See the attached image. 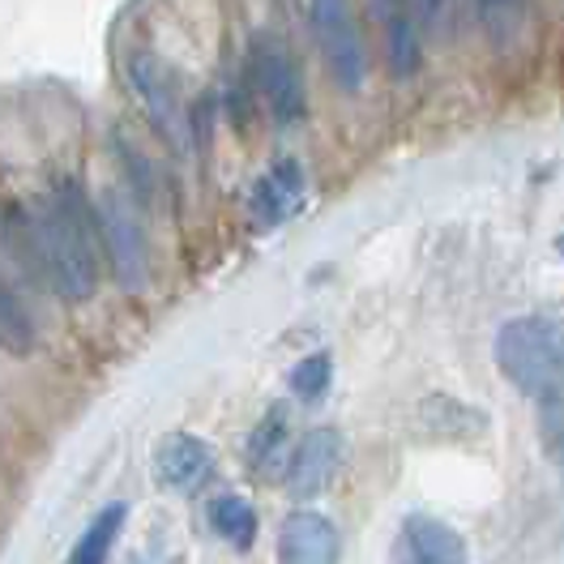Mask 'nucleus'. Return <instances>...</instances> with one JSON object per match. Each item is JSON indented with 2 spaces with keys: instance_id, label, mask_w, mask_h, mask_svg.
<instances>
[{
  "instance_id": "f257e3e1",
  "label": "nucleus",
  "mask_w": 564,
  "mask_h": 564,
  "mask_svg": "<svg viewBox=\"0 0 564 564\" xmlns=\"http://www.w3.org/2000/svg\"><path fill=\"white\" fill-rule=\"evenodd\" d=\"M9 240L18 257L47 279L65 300H90L99 282V257H95V218L86 210V197L61 184L39 210L9 214Z\"/></svg>"
},
{
  "instance_id": "f03ea898",
  "label": "nucleus",
  "mask_w": 564,
  "mask_h": 564,
  "mask_svg": "<svg viewBox=\"0 0 564 564\" xmlns=\"http://www.w3.org/2000/svg\"><path fill=\"white\" fill-rule=\"evenodd\" d=\"M496 364L505 381L534 398L547 420L564 415V325L547 317H518L496 334Z\"/></svg>"
},
{
  "instance_id": "7ed1b4c3",
  "label": "nucleus",
  "mask_w": 564,
  "mask_h": 564,
  "mask_svg": "<svg viewBox=\"0 0 564 564\" xmlns=\"http://www.w3.org/2000/svg\"><path fill=\"white\" fill-rule=\"evenodd\" d=\"M308 13H313V31H317L334 82L343 90H359L368 73V56H364V39L355 31L351 0H308Z\"/></svg>"
},
{
  "instance_id": "20e7f679",
  "label": "nucleus",
  "mask_w": 564,
  "mask_h": 564,
  "mask_svg": "<svg viewBox=\"0 0 564 564\" xmlns=\"http://www.w3.org/2000/svg\"><path fill=\"white\" fill-rule=\"evenodd\" d=\"M129 82L141 95V104L150 111L154 129L167 141H184L188 133V116H184V90H180L176 69L163 61V56H150V52H133L129 56Z\"/></svg>"
},
{
  "instance_id": "39448f33",
  "label": "nucleus",
  "mask_w": 564,
  "mask_h": 564,
  "mask_svg": "<svg viewBox=\"0 0 564 564\" xmlns=\"http://www.w3.org/2000/svg\"><path fill=\"white\" fill-rule=\"evenodd\" d=\"M99 227H104V245L111 252V270L124 291H141L145 282V240H141V227L133 218V206L120 197V193H107L99 202Z\"/></svg>"
},
{
  "instance_id": "423d86ee",
  "label": "nucleus",
  "mask_w": 564,
  "mask_h": 564,
  "mask_svg": "<svg viewBox=\"0 0 564 564\" xmlns=\"http://www.w3.org/2000/svg\"><path fill=\"white\" fill-rule=\"evenodd\" d=\"M338 458H343V436L334 427H317L300 441L295 458L286 462V492L295 500H308L329 488L334 470H338Z\"/></svg>"
},
{
  "instance_id": "0eeeda50",
  "label": "nucleus",
  "mask_w": 564,
  "mask_h": 564,
  "mask_svg": "<svg viewBox=\"0 0 564 564\" xmlns=\"http://www.w3.org/2000/svg\"><path fill=\"white\" fill-rule=\"evenodd\" d=\"M257 82H261V95H265V104H270V116L282 120V124H291V120H300L304 116V82H300V73L291 65V56H286V47L282 43H257Z\"/></svg>"
},
{
  "instance_id": "6e6552de",
  "label": "nucleus",
  "mask_w": 564,
  "mask_h": 564,
  "mask_svg": "<svg viewBox=\"0 0 564 564\" xmlns=\"http://www.w3.org/2000/svg\"><path fill=\"white\" fill-rule=\"evenodd\" d=\"M279 564H338V530L313 509L291 513L279 530Z\"/></svg>"
},
{
  "instance_id": "1a4fd4ad",
  "label": "nucleus",
  "mask_w": 564,
  "mask_h": 564,
  "mask_svg": "<svg viewBox=\"0 0 564 564\" xmlns=\"http://www.w3.org/2000/svg\"><path fill=\"white\" fill-rule=\"evenodd\" d=\"M398 564H466V543L454 527L415 513L398 534Z\"/></svg>"
},
{
  "instance_id": "9d476101",
  "label": "nucleus",
  "mask_w": 564,
  "mask_h": 564,
  "mask_svg": "<svg viewBox=\"0 0 564 564\" xmlns=\"http://www.w3.org/2000/svg\"><path fill=\"white\" fill-rule=\"evenodd\" d=\"M154 466H159V479L176 492H193L202 488L214 475V449L202 441V436H188V432H172L163 436L159 454H154Z\"/></svg>"
},
{
  "instance_id": "9b49d317",
  "label": "nucleus",
  "mask_w": 564,
  "mask_h": 564,
  "mask_svg": "<svg viewBox=\"0 0 564 564\" xmlns=\"http://www.w3.org/2000/svg\"><path fill=\"white\" fill-rule=\"evenodd\" d=\"M377 26L386 31V52H389V69L398 77L415 69L420 61V39H415V22H411V0H368Z\"/></svg>"
},
{
  "instance_id": "f8f14e48",
  "label": "nucleus",
  "mask_w": 564,
  "mask_h": 564,
  "mask_svg": "<svg viewBox=\"0 0 564 564\" xmlns=\"http://www.w3.org/2000/svg\"><path fill=\"white\" fill-rule=\"evenodd\" d=\"M300 197H304V172L295 163H279L270 176L257 184L252 210H257L261 223H282L286 214L300 206Z\"/></svg>"
},
{
  "instance_id": "ddd939ff",
  "label": "nucleus",
  "mask_w": 564,
  "mask_h": 564,
  "mask_svg": "<svg viewBox=\"0 0 564 564\" xmlns=\"http://www.w3.org/2000/svg\"><path fill=\"white\" fill-rule=\"evenodd\" d=\"M120 527H124V505H107L104 513L86 527V534L77 539V547H73V556L65 564H107Z\"/></svg>"
},
{
  "instance_id": "4468645a",
  "label": "nucleus",
  "mask_w": 564,
  "mask_h": 564,
  "mask_svg": "<svg viewBox=\"0 0 564 564\" xmlns=\"http://www.w3.org/2000/svg\"><path fill=\"white\" fill-rule=\"evenodd\" d=\"M210 527L231 543V547H252V539H257V513H252V505L240 500V496H218L210 505Z\"/></svg>"
},
{
  "instance_id": "2eb2a0df",
  "label": "nucleus",
  "mask_w": 564,
  "mask_h": 564,
  "mask_svg": "<svg viewBox=\"0 0 564 564\" xmlns=\"http://www.w3.org/2000/svg\"><path fill=\"white\" fill-rule=\"evenodd\" d=\"M0 347L13 355H26L35 347V321L22 308V300L0 279Z\"/></svg>"
},
{
  "instance_id": "dca6fc26",
  "label": "nucleus",
  "mask_w": 564,
  "mask_h": 564,
  "mask_svg": "<svg viewBox=\"0 0 564 564\" xmlns=\"http://www.w3.org/2000/svg\"><path fill=\"white\" fill-rule=\"evenodd\" d=\"M282 441H286V415L274 411L270 420L252 432V445H248V458L261 475H279L282 470Z\"/></svg>"
},
{
  "instance_id": "f3484780",
  "label": "nucleus",
  "mask_w": 564,
  "mask_h": 564,
  "mask_svg": "<svg viewBox=\"0 0 564 564\" xmlns=\"http://www.w3.org/2000/svg\"><path fill=\"white\" fill-rule=\"evenodd\" d=\"M475 4H479V18L496 43L513 39L527 22V0H475Z\"/></svg>"
},
{
  "instance_id": "a211bd4d",
  "label": "nucleus",
  "mask_w": 564,
  "mask_h": 564,
  "mask_svg": "<svg viewBox=\"0 0 564 564\" xmlns=\"http://www.w3.org/2000/svg\"><path fill=\"white\" fill-rule=\"evenodd\" d=\"M325 386H329V355H308V359H300V364H295V372H291V389H295L304 402L321 398Z\"/></svg>"
},
{
  "instance_id": "6ab92c4d",
  "label": "nucleus",
  "mask_w": 564,
  "mask_h": 564,
  "mask_svg": "<svg viewBox=\"0 0 564 564\" xmlns=\"http://www.w3.org/2000/svg\"><path fill=\"white\" fill-rule=\"evenodd\" d=\"M441 9H445V0H420V13H423V18H436Z\"/></svg>"
}]
</instances>
